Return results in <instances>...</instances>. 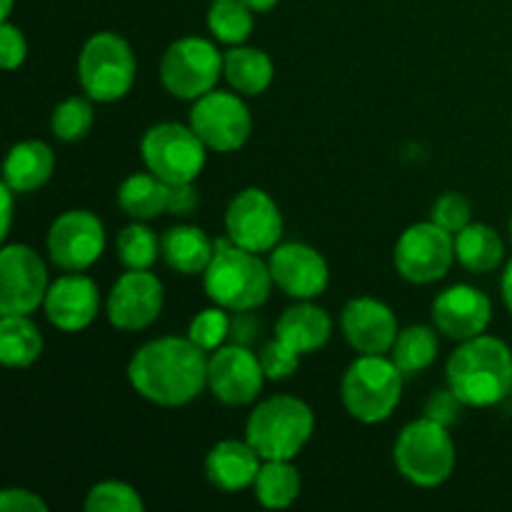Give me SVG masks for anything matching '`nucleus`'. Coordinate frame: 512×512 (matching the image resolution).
I'll return each instance as SVG.
<instances>
[{
	"label": "nucleus",
	"instance_id": "24",
	"mask_svg": "<svg viewBox=\"0 0 512 512\" xmlns=\"http://www.w3.org/2000/svg\"><path fill=\"white\" fill-rule=\"evenodd\" d=\"M215 243L193 225H178L170 228L160 240V255L173 270L183 275L205 273L213 260Z\"/></svg>",
	"mask_w": 512,
	"mask_h": 512
},
{
	"label": "nucleus",
	"instance_id": "14",
	"mask_svg": "<svg viewBox=\"0 0 512 512\" xmlns=\"http://www.w3.org/2000/svg\"><path fill=\"white\" fill-rule=\"evenodd\" d=\"M103 223L88 210H68L60 215L48 233V253L58 268L80 273L103 255Z\"/></svg>",
	"mask_w": 512,
	"mask_h": 512
},
{
	"label": "nucleus",
	"instance_id": "43",
	"mask_svg": "<svg viewBox=\"0 0 512 512\" xmlns=\"http://www.w3.org/2000/svg\"><path fill=\"white\" fill-rule=\"evenodd\" d=\"M0 193H3V233H0V238H8L10 220H13V190L3 183Z\"/></svg>",
	"mask_w": 512,
	"mask_h": 512
},
{
	"label": "nucleus",
	"instance_id": "40",
	"mask_svg": "<svg viewBox=\"0 0 512 512\" xmlns=\"http://www.w3.org/2000/svg\"><path fill=\"white\" fill-rule=\"evenodd\" d=\"M0 510L5 512H45L48 505L30 490L8 488L0 493Z\"/></svg>",
	"mask_w": 512,
	"mask_h": 512
},
{
	"label": "nucleus",
	"instance_id": "13",
	"mask_svg": "<svg viewBox=\"0 0 512 512\" xmlns=\"http://www.w3.org/2000/svg\"><path fill=\"white\" fill-rule=\"evenodd\" d=\"M225 228L235 245L253 253H265L273 250L283 235V215L265 190L248 188L230 200Z\"/></svg>",
	"mask_w": 512,
	"mask_h": 512
},
{
	"label": "nucleus",
	"instance_id": "33",
	"mask_svg": "<svg viewBox=\"0 0 512 512\" xmlns=\"http://www.w3.org/2000/svg\"><path fill=\"white\" fill-rule=\"evenodd\" d=\"M53 133L58 140L65 143H73L88 135V130L93 128V105L85 98H68L53 110Z\"/></svg>",
	"mask_w": 512,
	"mask_h": 512
},
{
	"label": "nucleus",
	"instance_id": "6",
	"mask_svg": "<svg viewBox=\"0 0 512 512\" xmlns=\"http://www.w3.org/2000/svg\"><path fill=\"white\" fill-rule=\"evenodd\" d=\"M393 460L405 480L420 488H435L453 473L455 445L445 425L423 418L410 423L398 435Z\"/></svg>",
	"mask_w": 512,
	"mask_h": 512
},
{
	"label": "nucleus",
	"instance_id": "27",
	"mask_svg": "<svg viewBox=\"0 0 512 512\" xmlns=\"http://www.w3.org/2000/svg\"><path fill=\"white\" fill-rule=\"evenodd\" d=\"M505 248L490 225H468L455 238V258L470 273H490L503 260Z\"/></svg>",
	"mask_w": 512,
	"mask_h": 512
},
{
	"label": "nucleus",
	"instance_id": "1",
	"mask_svg": "<svg viewBox=\"0 0 512 512\" xmlns=\"http://www.w3.org/2000/svg\"><path fill=\"white\" fill-rule=\"evenodd\" d=\"M128 378L145 400L175 408L203 393L208 385V358L190 338H160L133 355Z\"/></svg>",
	"mask_w": 512,
	"mask_h": 512
},
{
	"label": "nucleus",
	"instance_id": "35",
	"mask_svg": "<svg viewBox=\"0 0 512 512\" xmlns=\"http://www.w3.org/2000/svg\"><path fill=\"white\" fill-rule=\"evenodd\" d=\"M225 308H208L203 313H198L190 323L188 338L193 340L198 348H203L205 353L210 350H218L225 340L230 338V318L223 313Z\"/></svg>",
	"mask_w": 512,
	"mask_h": 512
},
{
	"label": "nucleus",
	"instance_id": "22",
	"mask_svg": "<svg viewBox=\"0 0 512 512\" xmlns=\"http://www.w3.org/2000/svg\"><path fill=\"white\" fill-rule=\"evenodd\" d=\"M330 333H333L330 315L323 308L310 303H300L288 308L280 315L278 325H275V338L288 343L300 355L323 348L328 343Z\"/></svg>",
	"mask_w": 512,
	"mask_h": 512
},
{
	"label": "nucleus",
	"instance_id": "17",
	"mask_svg": "<svg viewBox=\"0 0 512 512\" xmlns=\"http://www.w3.org/2000/svg\"><path fill=\"white\" fill-rule=\"evenodd\" d=\"M273 283L290 298H318L328 288V263L318 250L303 243H288L273 248L270 255Z\"/></svg>",
	"mask_w": 512,
	"mask_h": 512
},
{
	"label": "nucleus",
	"instance_id": "42",
	"mask_svg": "<svg viewBox=\"0 0 512 512\" xmlns=\"http://www.w3.org/2000/svg\"><path fill=\"white\" fill-rule=\"evenodd\" d=\"M258 333V323L250 315V310H240L233 320H230V340L235 345H250Z\"/></svg>",
	"mask_w": 512,
	"mask_h": 512
},
{
	"label": "nucleus",
	"instance_id": "30",
	"mask_svg": "<svg viewBox=\"0 0 512 512\" xmlns=\"http://www.w3.org/2000/svg\"><path fill=\"white\" fill-rule=\"evenodd\" d=\"M435 358H438V335L425 325H413L395 338L393 363L403 375H415L430 368Z\"/></svg>",
	"mask_w": 512,
	"mask_h": 512
},
{
	"label": "nucleus",
	"instance_id": "11",
	"mask_svg": "<svg viewBox=\"0 0 512 512\" xmlns=\"http://www.w3.org/2000/svg\"><path fill=\"white\" fill-rule=\"evenodd\" d=\"M190 128L210 150L230 153V150L243 148L250 128H253V120H250L248 105L238 95L210 90L203 98L195 100L193 113H190Z\"/></svg>",
	"mask_w": 512,
	"mask_h": 512
},
{
	"label": "nucleus",
	"instance_id": "20",
	"mask_svg": "<svg viewBox=\"0 0 512 512\" xmlns=\"http://www.w3.org/2000/svg\"><path fill=\"white\" fill-rule=\"evenodd\" d=\"M98 303V288L93 280L80 273L55 280L43 300L48 320L65 333L88 328L98 315Z\"/></svg>",
	"mask_w": 512,
	"mask_h": 512
},
{
	"label": "nucleus",
	"instance_id": "2",
	"mask_svg": "<svg viewBox=\"0 0 512 512\" xmlns=\"http://www.w3.org/2000/svg\"><path fill=\"white\" fill-rule=\"evenodd\" d=\"M448 388L473 408H488L505 400L512 390V353L490 335L463 340L448 360Z\"/></svg>",
	"mask_w": 512,
	"mask_h": 512
},
{
	"label": "nucleus",
	"instance_id": "29",
	"mask_svg": "<svg viewBox=\"0 0 512 512\" xmlns=\"http://www.w3.org/2000/svg\"><path fill=\"white\" fill-rule=\"evenodd\" d=\"M255 495L270 510H283L300 495V475L290 460H265L255 478Z\"/></svg>",
	"mask_w": 512,
	"mask_h": 512
},
{
	"label": "nucleus",
	"instance_id": "25",
	"mask_svg": "<svg viewBox=\"0 0 512 512\" xmlns=\"http://www.w3.org/2000/svg\"><path fill=\"white\" fill-rule=\"evenodd\" d=\"M223 73L238 93L260 95L273 83V60L263 50L240 45L223 55Z\"/></svg>",
	"mask_w": 512,
	"mask_h": 512
},
{
	"label": "nucleus",
	"instance_id": "28",
	"mask_svg": "<svg viewBox=\"0 0 512 512\" xmlns=\"http://www.w3.org/2000/svg\"><path fill=\"white\" fill-rule=\"evenodd\" d=\"M43 353V338L25 315H3L0 320V360L8 368H28Z\"/></svg>",
	"mask_w": 512,
	"mask_h": 512
},
{
	"label": "nucleus",
	"instance_id": "12",
	"mask_svg": "<svg viewBox=\"0 0 512 512\" xmlns=\"http://www.w3.org/2000/svg\"><path fill=\"white\" fill-rule=\"evenodd\" d=\"M48 293V270L28 245H5L0 253V313L28 315Z\"/></svg>",
	"mask_w": 512,
	"mask_h": 512
},
{
	"label": "nucleus",
	"instance_id": "15",
	"mask_svg": "<svg viewBox=\"0 0 512 512\" xmlns=\"http://www.w3.org/2000/svg\"><path fill=\"white\" fill-rule=\"evenodd\" d=\"M265 370L248 345L218 348L208 360V388L225 405L253 403L263 390Z\"/></svg>",
	"mask_w": 512,
	"mask_h": 512
},
{
	"label": "nucleus",
	"instance_id": "18",
	"mask_svg": "<svg viewBox=\"0 0 512 512\" xmlns=\"http://www.w3.org/2000/svg\"><path fill=\"white\" fill-rule=\"evenodd\" d=\"M493 318V305L485 293L473 285H453L443 290L433 303L435 328L453 340H470L483 335Z\"/></svg>",
	"mask_w": 512,
	"mask_h": 512
},
{
	"label": "nucleus",
	"instance_id": "34",
	"mask_svg": "<svg viewBox=\"0 0 512 512\" xmlns=\"http://www.w3.org/2000/svg\"><path fill=\"white\" fill-rule=\"evenodd\" d=\"M143 508V498L130 485L115 480L98 483L85 498L88 512H140Z\"/></svg>",
	"mask_w": 512,
	"mask_h": 512
},
{
	"label": "nucleus",
	"instance_id": "31",
	"mask_svg": "<svg viewBox=\"0 0 512 512\" xmlns=\"http://www.w3.org/2000/svg\"><path fill=\"white\" fill-rule=\"evenodd\" d=\"M253 10L243 0H213L208 13V28L220 43L240 45L253 33Z\"/></svg>",
	"mask_w": 512,
	"mask_h": 512
},
{
	"label": "nucleus",
	"instance_id": "36",
	"mask_svg": "<svg viewBox=\"0 0 512 512\" xmlns=\"http://www.w3.org/2000/svg\"><path fill=\"white\" fill-rule=\"evenodd\" d=\"M470 215H473V208H470V200L465 195L445 193L435 200L430 220L448 230V233H460L470 225Z\"/></svg>",
	"mask_w": 512,
	"mask_h": 512
},
{
	"label": "nucleus",
	"instance_id": "37",
	"mask_svg": "<svg viewBox=\"0 0 512 512\" xmlns=\"http://www.w3.org/2000/svg\"><path fill=\"white\" fill-rule=\"evenodd\" d=\"M300 353H295L288 343H283L280 338L270 340L260 350V365L265 370V378L270 380H285L295 373L298 368Z\"/></svg>",
	"mask_w": 512,
	"mask_h": 512
},
{
	"label": "nucleus",
	"instance_id": "44",
	"mask_svg": "<svg viewBox=\"0 0 512 512\" xmlns=\"http://www.w3.org/2000/svg\"><path fill=\"white\" fill-rule=\"evenodd\" d=\"M500 288H503V300H505V305H508V310L512 313V260L508 263V268H505L503 283H500Z\"/></svg>",
	"mask_w": 512,
	"mask_h": 512
},
{
	"label": "nucleus",
	"instance_id": "23",
	"mask_svg": "<svg viewBox=\"0 0 512 512\" xmlns=\"http://www.w3.org/2000/svg\"><path fill=\"white\" fill-rule=\"evenodd\" d=\"M53 168L55 158L48 145L40 143V140H23V143L13 145L8 158H5L3 183L13 193H30V190H38L40 185L48 183Z\"/></svg>",
	"mask_w": 512,
	"mask_h": 512
},
{
	"label": "nucleus",
	"instance_id": "19",
	"mask_svg": "<svg viewBox=\"0 0 512 512\" xmlns=\"http://www.w3.org/2000/svg\"><path fill=\"white\" fill-rule=\"evenodd\" d=\"M343 333L363 355H383L393 350L398 320L393 310L373 298H355L343 310Z\"/></svg>",
	"mask_w": 512,
	"mask_h": 512
},
{
	"label": "nucleus",
	"instance_id": "21",
	"mask_svg": "<svg viewBox=\"0 0 512 512\" xmlns=\"http://www.w3.org/2000/svg\"><path fill=\"white\" fill-rule=\"evenodd\" d=\"M260 455L253 445L245 440H223L215 445L205 458V473L208 480L218 490L235 493L248 485H255V478L260 473Z\"/></svg>",
	"mask_w": 512,
	"mask_h": 512
},
{
	"label": "nucleus",
	"instance_id": "3",
	"mask_svg": "<svg viewBox=\"0 0 512 512\" xmlns=\"http://www.w3.org/2000/svg\"><path fill=\"white\" fill-rule=\"evenodd\" d=\"M205 293L225 310H253L268 300L273 288L270 265L258 253L235 245L233 240H215V253L205 270Z\"/></svg>",
	"mask_w": 512,
	"mask_h": 512
},
{
	"label": "nucleus",
	"instance_id": "46",
	"mask_svg": "<svg viewBox=\"0 0 512 512\" xmlns=\"http://www.w3.org/2000/svg\"><path fill=\"white\" fill-rule=\"evenodd\" d=\"M10 10H13V0H3V10H0V18L8 20Z\"/></svg>",
	"mask_w": 512,
	"mask_h": 512
},
{
	"label": "nucleus",
	"instance_id": "8",
	"mask_svg": "<svg viewBox=\"0 0 512 512\" xmlns=\"http://www.w3.org/2000/svg\"><path fill=\"white\" fill-rule=\"evenodd\" d=\"M205 148L198 133L180 123L153 125L140 143L148 170L168 185L193 183L205 168Z\"/></svg>",
	"mask_w": 512,
	"mask_h": 512
},
{
	"label": "nucleus",
	"instance_id": "5",
	"mask_svg": "<svg viewBox=\"0 0 512 512\" xmlns=\"http://www.w3.org/2000/svg\"><path fill=\"white\" fill-rule=\"evenodd\" d=\"M403 395V373L383 355H363L343 378L345 410L360 423H383L395 413Z\"/></svg>",
	"mask_w": 512,
	"mask_h": 512
},
{
	"label": "nucleus",
	"instance_id": "47",
	"mask_svg": "<svg viewBox=\"0 0 512 512\" xmlns=\"http://www.w3.org/2000/svg\"><path fill=\"white\" fill-rule=\"evenodd\" d=\"M510 233H512V218H510Z\"/></svg>",
	"mask_w": 512,
	"mask_h": 512
},
{
	"label": "nucleus",
	"instance_id": "32",
	"mask_svg": "<svg viewBox=\"0 0 512 512\" xmlns=\"http://www.w3.org/2000/svg\"><path fill=\"white\" fill-rule=\"evenodd\" d=\"M160 240L150 228H145L143 220L128 225L118 235V258L128 270H148L158 260Z\"/></svg>",
	"mask_w": 512,
	"mask_h": 512
},
{
	"label": "nucleus",
	"instance_id": "26",
	"mask_svg": "<svg viewBox=\"0 0 512 512\" xmlns=\"http://www.w3.org/2000/svg\"><path fill=\"white\" fill-rule=\"evenodd\" d=\"M170 185L153 173H135L118 188V203L133 220L158 218L168 210Z\"/></svg>",
	"mask_w": 512,
	"mask_h": 512
},
{
	"label": "nucleus",
	"instance_id": "9",
	"mask_svg": "<svg viewBox=\"0 0 512 512\" xmlns=\"http://www.w3.org/2000/svg\"><path fill=\"white\" fill-rule=\"evenodd\" d=\"M220 73L223 58L218 48L203 38L175 40L160 60V80L165 90L183 100H198L215 90Z\"/></svg>",
	"mask_w": 512,
	"mask_h": 512
},
{
	"label": "nucleus",
	"instance_id": "10",
	"mask_svg": "<svg viewBox=\"0 0 512 512\" xmlns=\"http://www.w3.org/2000/svg\"><path fill=\"white\" fill-rule=\"evenodd\" d=\"M453 258V233L433 220L408 228L395 245V268L410 283H435L445 278Z\"/></svg>",
	"mask_w": 512,
	"mask_h": 512
},
{
	"label": "nucleus",
	"instance_id": "16",
	"mask_svg": "<svg viewBox=\"0 0 512 512\" xmlns=\"http://www.w3.org/2000/svg\"><path fill=\"white\" fill-rule=\"evenodd\" d=\"M105 310L115 328L128 333L148 328L163 310V283L148 270H130L115 280Z\"/></svg>",
	"mask_w": 512,
	"mask_h": 512
},
{
	"label": "nucleus",
	"instance_id": "39",
	"mask_svg": "<svg viewBox=\"0 0 512 512\" xmlns=\"http://www.w3.org/2000/svg\"><path fill=\"white\" fill-rule=\"evenodd\" d=\"M25 55H28V45H25L23 33L8 20H3V25H0V63H3V68L15 70L23 63Z\"/></svg>",
	"mask_w": 512,
	"mask_h": 512
},
{
	"label": "nucleus",
	"instance_id": "45",
	"mask_svg": "<svg viewBox=\"0 0 512 512\" xmlns=\"http://www.w3.org/2000/svg\"><path fill=\"white\" fill-rule=\"evenodd\" d=\"M243 3L248 5L250 10H255V13H265V10L275 8V3H278V0H243Z\"/></svg>",
	"mask_w": 512,
	"mask_h": 512
},
{
	"label": "nucleus",
	"instance_id": "38",
	"mask_svg": "<svg viewBox=\"0 0 512 512\" xmlns=\"http://www.w3.org/2000/svg\"><path fill=\"white\" fill-rule=\"evenodd\" d=\"M463 405H465L463 400H460L450 388L435 390V393L428 398V403H425V418L435 420V423L448 428V425H453L455 420H458L460 408H463Z\"/></svg>",
	"mask_w": 512,
	"mask_h": 512
},
{
	"label": "nucleus",
	"instance_id": "4",
	"mask_svg": "<svg viewBox=\"0 0 512 512\" xmlns=\"http://www.w3.org/2000/svg\"><path fill=\"white\" fill-rule=\"evenodd\" d=\"M313 410L298 398L275 395L248 418V443L263 460H293L313 435Z\"/></svg>",
	"mask_w": 512,
	"mask_h": 512
},
{
	"label": "nucleus",
	"instance_id": "41",
	"mask_svg": "<svg viewBox=\"0 0 512 512\" xmlns=\"http://www.w3.org/2000/svg\"><path fill=\"white\" fill-rule=\"evenodd\" d=\"M200 198L198 190L193 188V183H175L170 185L168 193V210L173 215H190L198 208Z\"/></svg>",
	"mask_w": 512,
	"mask_h": 512
},
{
	"label": "nucleus",
	"instance_id": "7",
	"mask_svg": "<svg viewBox=\"0 0 512 512\" xmlns=\"http://www.w3.org/2000/svg\"><path fill=\"white\" fill-rule=\"evenodd\" d=\"M78 80L100 103L123 98L135 80V55L128 40L115 33L93 35L78 58Z\"/></svg>",
	"mask_w": 512,
	"mask_h": 512
}]
</instances>
